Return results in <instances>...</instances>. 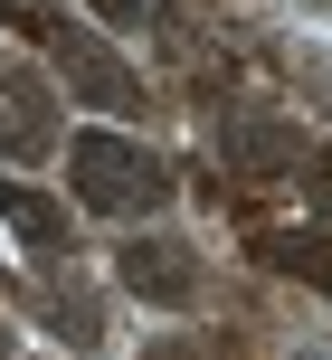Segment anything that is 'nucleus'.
<instances>
[{"label":"nucleus","mask_w":332,"mask_h":360,"mask_svg":"<svg viewBox=\"0 0 332 360\" xmlns=\"http://www.w3.org/2000/svg\"><path fill=\"white\" fill-rule=\"evenodd\" d=\"M152 360H219V342H200V332H190V342H162Z\"/></svg>","instance_id":"f8f14e48"},{"label":"nucleus","mask_w":332,"mask_h":360,"mask_svg":"<svg viewBox=\"0 0 332 360\" xmlns=\"http://www.w3.org/2000/svg\"><path fill=\"white\" fill-rule=\"evenodd\" d=\"M114 275H124V294H143V304H162V313H181L190 294H200V256H190L181 237H124Z\"/></svg>","instance_id":"20e7f679"},{"label":"nucleus","mask_w":332,"mask_h":360,"mask_svg":"<svg viewBox=\"0 0 332 360\" xmlns=\"http://www.w3.org/2000/svg\"><path fill=\"white\" fill-rule=\"evenodd\" d=\"M0 19H10V29H29V38H48L67 10H57V0H0Z\"/></svg>","instance_id":"9d476101"},{"label":"nucleus","mask_w":332,"mask_h":360,"mask_svg":"<svg viewBox=\"0 0 332 360\" xmlns=\"http://www.w3.org/2000/svg\"><path fill=\"white\" fill-rule=\"evenodd\" d=\"M67 143V124H57V95L38 67H0V152L10 162H48V152Z\"/></svg>","instance_id":"7ed1b4c3"},{"label":"nucleus","mask_w":332,"mask_h":360,"mask_svg":"<svg viewBox=\"0 0 332 360\" xmlns=\"http://www.w3.org/2000/svg\"><path fill=\"white\" fill-rule=\"evenodd\" d=\"M48 57H57V76H67V95L95 105V114H143V105H152L143 76H133L95 29H67V19H57V29H48Z\"/></svg>","instance_id":"f03ea898"},{"label":"nucleus","mask_w":332,"mask_h":360,"mask_svg":"<svg viewBox=\"0 0 332 360\" xmlns=\"http://www.w3.org/2000/svg\"><path fill=\"white\" fill-rule=\"evenodd\" d=\"M0 218H10V228L29 237L38 256H67V247H76V228H67V209H57L48 190H29V180H0Z\"/></svg>","instance_id":"0eeeda50"},{"label":"nucleus","mask_w":332,"mask_h":360,"mask_svg":"<svg viewBox=\"0 0 332 360\" xmlns=\"http://www.w3.org/2000/svg\"><path fill=\"white\" fill-rule=\"evenodd\" d=\"M257 256L295 285H323L332 294V228H257Z\"/></svg>","instance_id":"423d86ee"},{"label":"nucleus","mask_w":332,"mask_h":360,"mask_svg":"<svg viewBox=\"0 0 332 360\" xmlns=\"http://www.w3.org/2000/svg\"><path fill=\"white\" fill-rule=\"evenodd\" d=\"M219 152H228L238 180H276V171L304 162V133L276 124V114H257V105H228V114H219Z\"/></svg>","instance_id":"39448f33"},{"label":"nucleus","mask_w":332,"mask_h":360,"mask_svg":"<svg viewBox=\"0 0 332 360\" xmlns=\"http://www.w3.org/2000/svg\"><path fill=\"white\" fill-rule=\"evenodd\" d=\"M48 323H57V342H76V351H95V342H105L86 294H48Z\"/></svg>","instance_id":"1a4fd4ad"},{"label":"nucleus","mask_w":332,"mask_h":360,"mask_svg":"<svg viewBox=\"0 0 332 360\" xmlns=\"http://www.w3.org/2000/svg\"><path fill=\"white\" fill-rule=\"evenodd\" d=\"M10 351H19V342H10V323H0V360H10Z\"/></svg>","instance_id":"ddd939ff"},{"label":"nucleus","mask_w":332,"mask_h":360,"mask_svg":"<svg viewBox=\"0 0 332 360\" xmlns=\"http://www.w3.org/2000/svg\"><path fill=\"white\" fill-rule=\"evenodd\" d=\"M295 171H304V199H314V209H332V152H304Z\"/></svg>","instance_id":"9b49d317"},{"label":"nucleus","mask_w":332,"mask_h":360,"mask_svg":"<svg viewBox=\"0 0 332 360\" xmlns=\"http://www.w3.org/2000/svg\"><path fill=\"white\" fill-rule=\"evenodd\" d=\"M67 180H76V199L95 218H152L171 199V162L152 143H133V133H114V124H95V133L67 143Z\"/></svg>","instance_id":"f257e3e1"},{"label":"nucleus","mask_w":332,"mask_h":360,"mask_svg":"<svg viewBox=\"0 0 332 360\" xmlns=\"http://www.w3.org/2000/svg\"><path fill=\"white\" fill-rule=\"evenodd\" d=\"M86 10L114 19V29H162V38L181 29V10H171V0H86Z\"/></svg>","instance_id":"6e6552de"}]
</instances>
